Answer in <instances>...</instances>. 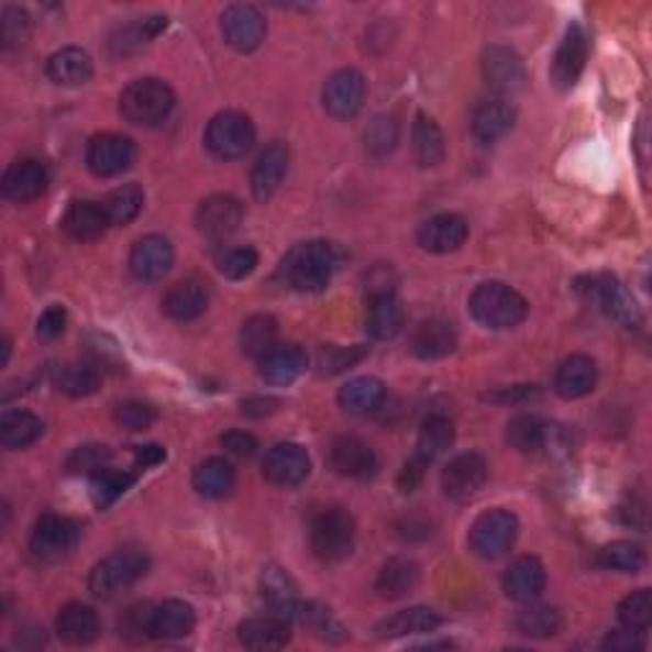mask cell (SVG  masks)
<instances>
[{"label": "cell", "mask_w": 652, "mask_h": 652, "mask_svg": "<svg viewBox=\"0 0 652 652\" xmlns=\"http://www.w3.org/2000/svg\"><path fill=\"white\" fill-rule=\"evenodd\" d=\"M515 108L507 100H487L474 110L472 118V135L482 146H493L502 141L515 125Z\"/></svg>", "instance_id": "484cf974"}, {"label": "cell", "mask_w": 652, "mask_h": 652, "mask_svg": "<svg viewBox=\"0 0 652 652\" xmlns=\"http://www.w3.org/2000/svg\"><path fill=\"white\" fill-rule=\"evenodd\" d=\"M413 156L418 166L431 168L444 158V133L439 123L426 112H418L413 123Z\"/></svg>", "instance_id": "ee69618b"}, {"label": "cell", "mask_w": 652, "mask_h": 652, "mask_svg": "<svg viewBox=\"0 0 652 652\" xmlns=\"http://www.w3.org/2000/svg\"><path fill=\"white\" fill-rule=\"evenodd\" d=\"M79 528L62 515H44L38 518L34 533H31V559L36 563H56L71 551L77 543Z\"/></svg>", "instance_id": "30bf717a"}, {"label": "cell", "mask_w": 652, "mask_h": 652, "mask_svg": "<svg viewBox=\"0 0 652 652\" xmlns=\"http://www.w3.org/2000/svg\"><path fill=\"white\" fill-rule=\"evenodd\" d=\"M342 255L332 243L311 240L296 245L280 263V278L299 294H319L329 286V280L340 268Z\"/></svg>", "instance_id": "6da1fadb"}, {"label": "cell", "mask_w": 652, "mask_h": 652, "mask_svg": "<svg viewBox=\"0 0 652 652\" xmlns=\"http://www.w3.org/2000/svg\"><path fill=\"white\" fill-rule=\"evenodd\" d=\"M406 327V309H402L396 294L390 296H373L367 299L365 311V332L377 342L396 340Z\"/></svg>", "instance_id": "4316f807"}, {"label": "cell", "mask_w": 652, "mask_h": 652, "mask_svg": "<svg viewBox=\"0 0 652 652\" xmlns=\"http://www.w3.org/2000/svg\"><path fill=\"white\" fill-rule=\"evenodd\" d=\"M64 327H67V311L62 306H49L36 321V334L42 340H56L64 332Z\"/></svg>", "instance_id": "91938a15"}, {"label": "cell", "mask_w": 652, "mask_h": 652, "mask_svg": "<svg viewBox=\"0 0 652 652\" xmlns=\"http://www.w3.org/2000/svg\"><path fill=\"white\" fill-rule=\"evenodd\" d=\"M469 237V224L462 214L454 212H441L431 220H426L421 228H418V245L423 247L426 253L446 255L458 251Z\"/></svg>", "instance_id": "d6986e66"}, {"label": "cell", "mask_w": 652, "mask_h": 652, "mask_svg": "<svg viewBox=\"0 0 652 652\" xmlns=\"http://www.w3.org/2000/svg\"><path fill=\"white\" fill-rule=\"evenodd\" d=\"M487 474L489 466L479 454H458L446 464L444 474H441V487H444V495L449 500L469 502L485 487Z\"/></svg>", "instance_id": "5bb4252c"}, {"label": "cell", "mask_w": 652, "mask_h": 652, "mask_svg": "<svg viewBox=\"0 0 652 652\" xmlns=\"http://www.w3.org/2000/svg\"><path fill=\"white\" fill-rule=\"evenodd\" d=\"M441 625V617L429 607H410L396 611V615L383 619L377 625V638L380 640H396V638H410V634H426L433 632Z\"/></svg>", "instance_id": "e575fe53"}, {"label": "cell", "mask_w": 652, "mask_h": 652, "mask_svg": "<svg viewBox=\"0 0 652 652\" xmlns=\"http://www.w3.org/2000/svg\"><path fill=\"white\" fill-rule=\"evenodd\" d=\"M365 354L367 352L362 347H324L319 352V369L324 375L344 373V369L357 365Z\"/></svg>", "instance_id": "680465c9"}, {"label": "cell", "mask_w": 652, "mask_h": 652, "mask_svg": "<svg viewBox=\"0 0 652 652\" xmlns=\"http://www.w3.org/2000/svg\"><path fill=\"white\" fill-rule=\"evenodd\" d=\"M220 29L224 42H228L235 52H255L265 38V19L251 3H232L224 8Z\"/></svg>", "instance_id": "4fadbf2b"}, {"label": "cell", "mask_w": 652, "mask_h": 652, "mask_svg": "<svg viewBox=\"0 0 652 652\" xmlns=\"http://www.w3.org/2000/svg\"><path fill=\"white\" fill-rule=\"evenodd\" d=\"M365 77L357 69H340L327 79L324 92H321V102L324 110L336 120L354 118L362 110L365 102Z\"/></svg>", "instance_id": "9a60e30c"}, {"label": "cell", "mask_w": 652, "mask_h": 652, "mask_svg": "<svg viewBox=\"0 0 652 652\" xmlns=\"http://www.w3.org/2000/svg\"><path fill=\"white\" fill-rule=\"evenodd\" d=\"M418 584V566L410 559H390L377 574L375 589L383 599H400Z\"/></svg>", "instance_id": "7bdbcfd3"}, {"label": "cell", "mask_w": 652, "mask_h": 652, "mask_svg": "<svg viewBox=\"0 0 652 652\" xmlns=\"http://www.w3.org/2000/svg\"><path fill=\"white\" fill-rule=\"evenodd\" d=\"M191 485H195L197 495L207 497V500H220V497H228L232 487H235V469H232L228 458L212 456L197 466Z\"/></svg>", "instance_id": "8d00e7d4"}, {"label": "cell", "mask_w": 652, "mask_h": 652, "mask_svg": "<svg viewBox=\"0 0 652 652\" xmlns=\"http://www.w3.org/2000/svg\"><path fill=\"white\" fill-rule=\"evenodd\" d=\"M237 632L240 642L251 650H280L291 642V622L280 615L245 619Z\"/></svg>", "instance_id": "f1b7e54d"}, {"label": "cell", "mask_w": 652, "mask_h": 652, "mask_svg": "<svg viewBox=\"0 0 652 652\" xmlns=\"http://www.w3.org/2000/svg\"><path fill=\"white\" fill-rule=\"evenodd\" d=\"M56 632L67 645H90L92 640H98L100 634V619L98 611L87 604L71 601L67 607L59 609L56 617Z\"/></svg>", "instance_id": "4dcf8cb0"}, {"label": "cell", "mask_w": 652, "mask_h": 652, "mask_svg": "<svg viewBox=\"0 0 652 652\" xmlns=\"http://www.w3.org/2000/svg\"><path fill=\"white\" fill-rule=\"evenodd\" d=\"M29 34H31L29 13L19 5H5L3 11H0V46H3L5 52L19 49V46L29 42Z\"/></svg>", "instance_id": "f5cc1de1"}, {"label": "cell", "mask_w": 652, "mask_h": 652, "mask_svg": "<svg viewBox=\"0 0 652 652\" xmlns=\"http://www.w3.org/2000/svg\"><path fill=\"white\" fill-rule=\"evenodd\" d=\"M46 77L59 87H79L87 85L92 77V59L85 49L77 46H64L54 52L46 62Z\"/></svg>", "instance_id": "836d02e7"}, {"label": "cell", "mask_w": 652, "mask_h": 652, "mask_svg": "<svg viewBox=\"0 0 652 652\" xmlns=\"http://www.w3.org/2000/svg\"><path fill=\"white\" fill-rule=\"evenodd\" d=\"M385 400V385L377 377H354L340 390V406L352 416H369Z\"/></svg>", "instance_id": "f35d334b"}, {"label": "cell", "mask_w": 652, "mask_h": 652, "mask_svg": "<svg viewBox=\"0 0 652 652\" xmlns=\"http://www.w3.org/2000/svg\"><path fill=\"white\" fill-rule=\"evenodd\" d=\"M469 311L472 317L487 329H512L528 317V301L515 291V288L500 284V280H489L474 288L469 296Z\"/></svg>", "instance_id": "7a4b0ae2"}, {"label": "cell", "mask_w": 652, "mask_h": 652, "mask_svg": "<svg viewBox=\"0 0 652 652\" xmlns=\"http://www.w3.org/2000/svg\"><path fill=\"white\" fill-rule=\"evenodd\" d=\"M205 143L212 156L222 161L243 158L255 143L253 120L237 110H224L209 120Z\"/></svg>", "instance_id": "52a82bcc"}, {"label": "cell", "mask_w": 652, "mask_h": 652, "mask_svg": "<svg viewBox=\"0 0 652 652\" xmlns=\"http://www.w3.org/2000/svg\"><path fill=\"white\" fill-rule=\"evenodd\" d=\"M174 102V90L164 79L146 77L135 79V82L125 87L123 95H120V112H123L128 123L153 128L172 115Z\"/></svg>", "instance_id": "3957f363"}, {"label": "cell", "mask_w": 652, "mask_h": 652, "mask_svg": "<svg viewBox=\"0 0 652 652\" xmlns=\"http://www.w3.org/2000/svg\"><path fill=\"white\" fill-rule=\"evenodd\" d=\"M597 388V362L586 354H571L555 369L553 390L566 400H578Z\"/></svg>", "instance_id": "7402d4cb"}, {"label": "cell", "mask_w": 652, "mask_h": 652, "mask_svg": "<svg viewBox=\"0 0 652 652\" xmlns=\"http://www.w3.org/2000/svg\"><path fill=\"white\" fill-rule=\"evenodd\" d=\"M586 56H589V36L578 23H571L551 64V79L559 90H568L576 85L586 67Z\"/></svg>", "instance_id": "2e32d148"}, {"label": "cell", "mask_w": 652, "mask_h": 652, "mask_svg": "<svg viewBox=\"0 0 652 652\" xmlns=\"http://www.w3.org/2000/svg\"><path fill=\"white\" fill-rule=\"evenodd\" d=\"M288 172V151L280 143H270L261 156L255 158L251 172V189L257 201L270 199L280 189Z\"/></svg>", "instance_id": "d4e9b609"}, {"label": "cell", "mask_w": 652, "mask_h": 652, "mask_svg": "<svg viewBox=\"0 0 652 652\" xmlns=\"http://www.w3.org/2000/svg\"><path fill=\"white\" fill-rule=\"evenodd\" d=\"M640 648H642V642L638 638V632H632V630L611 632V634H607V640H604V650H611V652H634Z\"/></svg>", "instance_id": "03108f58"}, {"label": "cell", "mask_w": 652, "mask_h": 652, "mask_svg": "<svg viewBox=\"0 0 652 652\" xmlns=\"http://www.w3.org/2000/svg\"><path fill=\"white\" fill-rule=\"evenodd\" d=\"M207 303H209L207 284H201L197 278H187L172 286V291L166 294L164 311L176 321H191L207 311Z\"/></svg>", "instance_id": "d590c367"}, {"label": "cell", "mask_w": 652, "mask_h": 652, "mask_svg": "<svg viewBox=\"0 0 652 652\" xmlns=\"http://www.w3.org/2000/svg\"><path fill=\"white\" fill-rule=\"evenodd\" d=\"M520 522L510 510L482 512L469 530L472 551L485 561H497L518 541Z\"/></svg>", "instance_id": "ba28073f"}, {"label": "cell", "mask_w": 652, "mask_h": 652, "mask_svg": "<svg viewBox=\"0 0 652 652\" xmlns=\"http://www.w3.org/2000/svg\"><path fill=\"white\" fill-rule=\"evenodd\" d=\"M197 615L187 601L168 599L151 611V638L179 640L195 630Z\"/></svg>", "instance_id": "d6a6232c"}, {"label": "cell", "mask_w": 652, "mask_h": 652, "mask_svg": "<svg viewBox=\"0 0 652 652\" xmlns=\"http://www.w3.org/2000/svg\"><path fill=\"white\" fill-rule=\"evenodd\" d=\"M505 594L512 601L530 604L541 597L545 589V566L535 555H522V559L512 561L510 568L505 571L502 578Z\"/></svg>", "instance_id": "603a6c76"}, {"label": "cell", "mask_w": 652, "mask_h": 652, "mask_svg": "<svg viewBox=\"0 0 652 652\" xmlns=\"http://www.w3.org/2000/svg\"><path fill=\"white\" fill-rule=\"evenodd\" d=\"M311 551L319 561L340 563L347 559L354 545V520L342 507L321 510L309 528Z\"/></svg>", "instance_id": "5b68a950"}, {"label": "cell", "mask_w": 652, "mask_h": 652, "mask_svg": "<svg viewBox=\"0 0 652 652\" xmlns=\"http://www.w3.org/2000/svg\"><path fill=\"white\" fill-rule=\"evenodd\" d=\"M426 462H421L418 456H410L406 466H402L400 477H398V487L402 489V493H413V489L418 487V482L423 479V472H426Z\"/></svg>", "instance_id": "e7e4bbea"}, {"label": "cell", "mask_w": 652, "mask_h": 652, "mask_svg": "<svg viewBox=\"0 0 652 652\" xmlns=\"http://www.w3.org/2000/svg\"><path fill=\"white\" fill-rule=\"evenodd\" d=\"M174 247L164 235H146L133 245L131 251V273L143 284L161 280L172 270Z\"/></svg>", "instance_id": "ffe728a7"}, {"label": "cell", "mask_w": 652, "mask_h": 652, "mask_svg": "<svg viewBox=\"0 0 652 652\" xmlns=\"http://www.w3.org/2000/svg\"><path fill=\"white\" fill-rule=\"evenodd\" d=\"M44 423L42 418L29 413V410H5L0 418V444L3 449H26L42 436Z\"/></svg>", "instance_id": "74e56055"}, {"label": "cell", "mask_w": 652, "mask_h": 652, "mask_svg": "<svg viewBox=\"0 0 652 652\" xmlns=\"http://www.w3.org/2000/svg\"><path fill=\"white\" fill-rule=\"evenodd\" d=\"M151 611L148 607H133L131 611L125 615V622H123V632L125 638H133L135 640H146L151 638Z\"/></svg>", "instance_id": "6125c7cd"}, {"label": "cell", "mask_w": 652, "mask_h": 652, "mask_svg": "<svg viewBox=\"0 0 652 652\" xmlns=\"http://www.w3.org/2000/svg\"><path fill=\"white\" fill-rule=\"evenodd\" d=\"M257 362H261V377L270 385H291L309 367V357L299 344H276Z\"/></svg>", "instance_id": "83f0119b"}, {"label": "cell", "mask_w": 652, "mask_h": 652, "mask_svg": "<svg viewBox=\"0 0 652 652\" xmlns=\"http://www.w3.org/2000/svg\"><path fill=\"white\" fill-rule=\"evenodd\" d=\"M452 444H454V423L449 421L446 416H431L429 421L423 423L413 456H418L426 464H431L433 458L449 452Z\"/></svg>", "instance_id": "7dc6e473"}, {"label": "cell", "mask_w": 652, "mask_h": 652, "mask_svg": "<svg viewBox=\"0 0 652 652\" xmlns=\"http://www.w3.org/2000/svg\"><path fill=\"white\" fill-rule=\"evenodd\" d=\"M278 344V324L268 313H255L243 324L240 347L253 360H263Z\"/></svg>", "instance_id": "bcb514c9"}, {"label": "cell", "mask_w": 652, "mask_h": 652, "mask_svg": "<svg viewBox=\"0 0 652 652\" xmlns=\"http://www.w3.org/2000/svg\"><path fill=\"white\" fill-rule=\"evenodd\" d=\"M456 350V332L444 319L421 321L410 334V352L418 360H441Z\"/></svg>", "instance_id": "f546056e"}, {"label": "cell", "mask_w": 652, "mask_h": 652, "mask_svg": "<svg viewBox=\"0 0 652 652\" xmlns=\"http://www.w3.org/2000/svg\"><path fill=\"white\" fill-rule=\"evenodd\" d=\"M367 286H369L367 299H373V296L396 294V278H393L390 265H377V268L367 276Z\"/></svg>", "instance_id": "be15d7a7"}, {"label": "cell", "mask_w": 652, "mask_h": 652, "mask_svg": "<svg viewBox=\"0 0 652 652\" xmlns=\"http://www.w3.org/2000/svg\"><path fill=\"white\" fill-rule=\"evenodd\" d=\"M131 485H133V474L104 466V469L95 472L90 477L92 502L98 505L100 510H104V507H110L118 500V497H123L128 489H131Z\"/></svg>", "instance_id": "681fc988"}, {"label": "cell", "mask_w": 652, "mask_h": 652, "mask_svg": "<svg viewBox=\"0 0 652 652\" xmlns=\"http://www.w3.org/2000/svg\"><path fill=\"white\" fill-rule=\"evenodd\" d=\"M54 388L69 398H87L100 388V373L85 362H67L54 367L52 373Z\"/></svg>", "instance_id": "ab89813d"}, {"label": "cell", "mask_w": 652, "mask_h": 652, "mask_svg": "<svg viewBox=\"0 0 652 652\" xmlns=\"http://www.w3.org/2000/svg\"><path fill=\"white\" fill-rule=\"evenodd\" d=\"M257 265V253L253 247H230L228 253L220 257V273L230 280H243L251 276Z\"/></svg>", "instance_id": "9f6ffc18"}, {"label": "cell", "mask_w": 652, "mask_h": 652, "mask_svg": "<svg viewBox=\"0 0 652 652\" xmlns=\"http://www.w3.org/2000/svg\"><path fill=\"white\" fill-rule=\"evenodd\" d=\"M398 143V123L393 115H377L365 131V148L375 158L388 156Z\"/></svg>", "instance_id": "db71d44e"}, {"label": "cell", "mask_w": 652, "mask_h": 652, "mask_svg": "<svg viewBox=\"0 0 652 652\" xmlns=\"http://www.w3.org/2000/svg\"><path fill=\"white\" fill-rule=\"evenodd\" d=\"M617 617L625 630H632L638 634L645 632L652 625V592L640 589V592H632L630 597H625L619 601Z\"/></svg>", "instance_id": "816d5d0a"}, {"label": "cell", "mask_w": 652, "mask_h": 652, "mask_svg": "<svg viewBox=\"0 0 652 652\" xmlns=\"http://www.w3.org/2000/svg\"><path fill=\"white\" fill-rule=\"evenodd\" d=\"M164 15H148V19H139L128 26L118 29L115 34L110 36V52L112 54H133L143 49V46L151 44L161 31L166 29Z\"/></svg>", "instance_id": "b9f144b4"}, {"label": "cell", "mask_w": 652, "mask_h": 652, "mask_svg": "<svg viewBox=\"0 0 652 652\" xmlns=\"http://www.w3.org/2000/svg\"><path fill=\"white\" fill-rule=\"evenodd\" d=\"M561 627H563L561 611L553 607H545V604L530 601V607L518 611V617H515V630L533 640L555 638V634L561 632Z\"/></svg>", "instance_id": "f6af8a7d"}, {"label": "cell", "mask_w": 652, "mask_h": 652, "mask_svg": "<svg viewBox=\"0 0 652 652\" xmlns=\"http://www.w3.org/2000/svg\"><path fill=\"white\" fill-rule=\"evenodd\" d=\"M62 228L69 237L79 240V243H90V240H98L104 235V230L110 228L108 212L98 201H71L67 214H64Z\"/></svg>", "instance_id": "1f68e13d"}, {"label": "cell", "mask_w": 652, "mask_h": 652, "mask_svg": "<svg viewBox=\"0 0 652 652\" xmlns=\"http://www.w3.org/2000/svg\"><path fill=\"white\" fill-rule=\"evenodd\" d=\"M329 462H332V469L336 474L350 479H365L377 469L375 452L357 436L336 439L332 452H329Z\"/></svg>", "instance_id": "cb8c5ba5"}, {"label": "cell", "mask_w": 652, "mask_h": 652, "mask_svg": "<svg viewBox=\"0 0 652 652\" xmlns=\"http://www.w3.org/2000/svg\"><path fill=\"white\" fill-rule=\"evenodd\" d=\"M143 201H146V197H143V189L139 184H125V187L112 189L110 195L104 197L102 207L104 212H108L110 224H128L141 214Z\"/></svg>", "instance_id": "c3c4849f"}, {"label": "cell", "mask_w": 652, "mask_h": 652, "mask_svg": "<svg viewBox=\"0 0 652 652\" xmlns=\"http://www.w3.org/2000/svg\"><path fill=\"white\" fill-rule=\"evenodd\" d=\"M87 166L100 179H110L131 168L135 161V146L131 139L118 133H98L87 143Z\"/></svg>", "instance_id": "8fae6325"}, {"label": "cell", "mask_w": 652, "mask_h": 652, "mask_svg": "<svg viewBox=\"0 0 652 652\" xmlns=\"http://www.w3.org/2000/svg\"><path fill=\"white\" fill-rule=\"evenodd\" d=\"M243 205L235 197L214 195L205 199L197 209V228L209 243L220 245L235 235L243 222Z\"/></svg>", "instance_id": "7c38bea8"}, {"label": "cell", "mask_w": 652, "mask_h": 652, "mask_svg": "<svg viewBox=\"0 0 652 652\" xmlns=\"http://www.w3.org/2000/svg\"><path fill=\"white\" fill-rule=\"evenodd\" d=\"M507 441L522 454L566 452V433L538 416H518L507 423Z\"/></svg>", "instance_id": "9c48e42d"}, {"label": "cell", "mask_w": 652, "mask_h": 652, "mask_svg": "<svg viewBox=\"0 0 652 652\" xmlns=\"http://www.w3.org/2000/svg\"><path fill=\"white\" fill-rule=\"evenodd\" d=\"M110 449L100 446V444H90V446H79L67 458V472L69 474H92L100 472L108 466L110 462Z\"/></svg>", "instance_id": "11a10c76"}, {"label": "cell", "mask_w": 652, "mask_h": 652, "mask_svg": "<svg viewBox=\"0 0 652 652\" xmlns=\"http://www.w3.org/2000/svg\"><path fill=\"white\" fill-rule=\"evenodd\" d=\"M261 597L273 609V615L286 617L294 604L299 601V589L284 568L268 566L261 576Z\"/></svg>", "instance_id": "60d3db41"}, {"label": "cell", "mask_w": 652, "mask_h": 652, "mask_svg": "<svg viewBox=\"0 0 652 652\" xmlns=\"http://www.w3.org/2000/svg\"><path fill=\"white\" fill-rule=\"evenodd\" d=\"M220 441L224 452L237 458H251L257 449V441L253 433H245V431H228Z\"/></svg>", "instance_id": "94428289"}, {"label": "cell", "mask_w": 652, "mask_h": 652, "mask_svg": "<svg viewBox=\"0 0 652 652\" xmlns=\"http://www.w3.org/2000/svg\"><path fill=\"white\" fill-rule=\"evenodd\" d=\"M482 71L487 85L500 95H515L526 87V67L520 56L507 46H489L482 59Z\"/></svg>", "instance_id": "44dd1931"}, {"label": "cell", "mask_w": 652, "mask_h": 652, "mask_svg": "<svg viewBox=\"0 0 652 652\" xmlns=\"http://www.w3.org/2000/svg\"><path fill=\"white\" fill-rule=\"evenodd\" d=\"M597 561L601 568L619 571V574H638L645 566V551L632 541H617L601 549Z\"/></svg>", "instance_id": "f907efd6"}, {"label": "cell", "mask_w": 652, "mask_h": 652, "mask_svg": "<svg viewBox=\"0 0 652 652\" xmlns=\"http://www.w3.org/2000/svg\"><path fill=\"white\" fill-rule=\"evenodd\" d=\"M49 187V172L42 161L36 158H19L5 168L3 181V197L15 201V205H26V201L38 199Z\"/></svg>", "instance_id": "ac0fdd59"}, {"label": "cell", "mask_w": 652, "mask_h": 652, "mask_svg": "<svg viewBox=\"0 0 652 652\" xmlns=\"http://www.w3.org/2000/svg\"><path fill=\"white\" fill-rule=\"evenodd\" d=\"M576 291L584 296L586 301L597 306L599 311L607 313L609 319L619 321L622 327H638L642 321V313L638 303L630 296V291L619 284L615 276L599 273V276H586L576 284Z\"/></svg>", "instance_id": "8992f818"}, {"label": "cell", "mask_w": 652, "mask_h": 652, "mask_svg": "<svg viewBox=\"0 0 652 652\" xmlns=\"http://www.w3.org/2000/svg\"><path fill=\"white\" fill-rule=\"evenodd\" d=\"M311 458L299 444H276L263 458V477L276 487H296L309 477Z\"/></svg>", "instance_id": "e0dca14e"}, {"label": "cell", "mask_w": 652, "mask_h": 652, "mask_svg": "<svg viewBox=\"0 0 652 652\" xmlns=\"http://www.w3.org/2000/svg\"><path fill=\"white\" fill-rule=\"evenodd\" d=\"M164 456L166 454H164V449H161V446H141L139 449V464H143V466L158 464Z\"/></svg>", "instance_id": "003e7915"}, {"label": "cell", "mask_w": 652, "mask_h": 652, "mask_svg": "<svg viewBox=\"0 0 652 652\" xmlns=\"http://www.w3.org/2000/svg\"><path fill=\"white\" fill-rule=\"evenodd\" d=\"M148 571V555L139 549H125L108 555L92 568L90 592L98 599H115L141 582Z\"/></svg>", "instance_id": "277c9868"}, {"label": "cell", "mask_w": 652, "mask_h": 652, "mask_svg": "<svg viewBox=\"0 0 652 652\" xmlns=\"http://www.w3.org/2000/svg\"><path fill=\"white\" fill-rule=\"evenodd\" d=\"M115 421L128 431H146L156 421V410L143 400H125L115 408Z\"/></svg>", "instance_id": "6f0895ef"}]
</instances>
